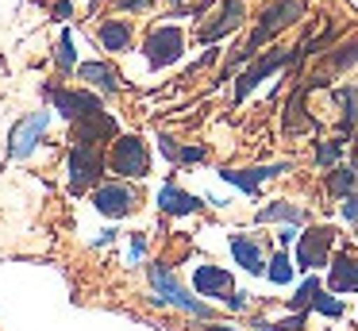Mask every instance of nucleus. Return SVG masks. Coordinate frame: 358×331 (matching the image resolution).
<instances>
[{
  "mask_svg": "<svg viewBox=\"0 0 358 331\" xmlns=\"http://www.w3.org/2000/svg\"><path fill=\"white\" fill-rule=\"evenodd\" d=\"M301 15H304V4H301V0H278L273 8H266V12H262V23L255 27L250 43L239 50V58H235V62H247L250 54L258 50V46H262V43H270V38L278 35V31H285L289 23H296Z\"/></svg>",
  "mask_w": 358,
  "mask_h": 331,
  "instance_id": "nucleus-1",
  "label": "nucleus"
},
{
  "mask_svg": "<svg viewBox=\"0 0 358 331\" xmlns=\"http://www.w3.org/2000/svg\"><path fill=\"white\" fill-rule=\"evenodd\" d=\"M147 62H150V69H162V66H170V62H178L181 58V50H185V35H181L178 27H155L147 35Z\"/></svg>",
  "mask_w": 358,
  "mask_h": 331,
  "instance_id": "nucleus-2",
  "label": "nucleus"
},
{
  "mask_svg": "<svg viewBox=\"0 0 358 331\" xmlns=\"http://www.w3.org/2000/svg\"><path fill=\"white\" fill-rule=\"evenodd\" d=\"M104 162H101V150H96V143H78L70 150V189L73 192H85L89 185L101 177Z\"/></svg>",
  "mask_w": 358,
  "mask_h": 331,
  "instance_id": "nucleus-3",
  "label": "nucleus"
},
{
  "mask_svg": "<svg viewBox=\"0 0 358 331\" xmlns=\"http://www.w3.org/2000/svg\"><path fill=\"white\" fill-rule=\"evenodd\" d=\"M112 169L120 177H143L147 174V146L135 135H120L112 146Z\"/></svg>",
  "mask_w": 358,
  "mask_h": 331,
  "instance_id": "nucleus-4",
  "label": "nucleus"
},
{
  "mask_svg": "<svg viewBox=\"0 0 358 331\" xmlns=\"http://www.w3.org/2000/svg\"><path fill=\"white\" fill-rule=\"evenodd\" d=\"M150 285H155V289L162 293V297L170 300V304L185 308V312H193V316H208V308H204L201 300H193V297H189V293L178 285V277H173L166 266H150Z\"/></svg>",
  "mask_w": 358,
  "mask_h": 331,
  "instance_id": "nucleus-5",
  "label": "nucleus"
},
{
  "mask_svg": "<svg viewBox=\"0 0 358 331\" xmlns=\"http://www.w3.org/2000/svg\"><path fill=\"white\" fill-rule=\"evenodd\" d=\"M331 239H335L331 227H312V231H304V235H301V246H296V262H301V269L324 266Z\"/></svg>",
  "mask_w": 358,
  "mask_h": 331,
  "instance_id": "nucleus-6",
  "label": "nucleus"
},
{
  "mask_svg": "<svg viewBox=\"0 0 358 331\" xmlns=\"http://www.w3.org/2000/svg\"><path fill=\"white\" fill-rule=\"evenodd\" d=\"M47 123H50L47 112H35V115H27V120H20L16 131H12V158H27V154L35 150V143L43 139Z\"/></svg>",
  "mask_w": 358,
  "mask_h": 331,
  "instance_id": "nucleus-7",
  "label": "nucleus"
},
{
  "mask_svg": "<svg viewBox=\"0 0 358 331\" xmlns=\"http://www.w3.org/2000/svg\"><path fill=\"white\" fill-rule=\"evenodd\" d=\"M50 97H55L58 112L66 115V120H85V115L101 112V100L93 97V92H70V89H47Z\"/></svg>",
  "mask_w": 358,
  "mask_h": 331,
  "instance_id": "nucleus-8",
  "label": "nucleus"
},
{
  "mask_svg": "<svg viewBox=\"0 0 358 331\" xmlns=\"http://www.w3.org/2000/svg\"><path fill=\"white\" fill-rule=\"evenodd\" d=\"M285 169H289L285 162H278V166H258V169H224V181L239 185L243 192H250V197H255L258 185L270 181V177H278V174H285Z\"/></svg>",
  "mask_w": 358,
  "mask_h": 331,
  "instance_id": "nucleus-9",
  "label": "nucleus"
},
{
  "mask_svg": "<svg viewBox=\"0 0 358 331\" xmlns=\"http://www.w3.org/2000/svg\"><path fill=\"white\" fill-rule=\"evenodd\" d=\"M289 62H293V54H289V50H281V54H270V58H262L255 69H247V73L239 77V85H235V100H243V97H247V92L255 89L258 81H262V77H270L273 69L289 66Z\"/></svg>",
  "mask_w": 358,
  "mask_h": 331,
  "instance_id": "nucleus-10",
  "label": "nucleus"
},
{
  "mask_svg": "<svg viewBox=\"0 0 358 331\" xmlns=\"http://www.w3.org/2000/svg\"><path fill=\"white\" fill-rule=\"evenodd\" d=\"M93 204L101 208L104 216H127V212H131V189H124L120 181L101 185V189H96V197H93Z\"/></svg>",
  "mask_w": 358,
  "mask_h": 331,
  "instance_id": "nucleus-11",
  "label": "nucleus"
},
{
  "mask_svg": "<svg viewBox=\"0 0 358 331\" xmlns=\"http://www.w3.org/2000/svg\"><path fill=\"white\" fill-rule=\"evenodd\" d=\"M193 285L201 297H224V293H231V274L220 266H196Z\"/></svg>",
  "mask_w": 358,
  "mask_h": 331,
  "instance_id": "nucleus-12",
  "label": "nucleus"
},
{
  "mask_svg": "<svg viewBox=\"0 0 358 331\" xmlns=\"http://www.w3.org/2000/svg\"><path fill=\"white\" fill-rule=\"evenodd\" d=\"M243 12H247V8H243V0H224V12H220V23L204 27V31H201V38H204V43H216V38H224L227 31H235V27L243 23Z\"/></svg>",
  "mask_w": 358,
  "mask_h": 331,
  "instance_id": "nucleus-13",
  "label": "nucleus"
},
{
  "mask_svg": "<svg viewBox=\"0 0 358 331\" xmlns=\"http://www.w3.org/2000/svg\"><path fill=\"white\" fill-rule=\"evenodd\" d=\"M158 204H162V212H170V216H189V212H196V208H201V200L189 197V192H181L178 185H162Z\"/></svg>",
  "mask_w": 358,
  "mask_h": 331,
  "instance_id": "nucleus-14",
  "label": "nucleus"
},
{
  "mask_svg": "<svg viewBox=\"0 0 358 331\" xmlns=\"http://www.w3.org/2000/svg\"><path fill=\"white\" fill-rule=\"evenodd\" d=\"M231 254L247 274H262L266 269V258H262V251H258V243H250V239H243V235L231 239Z\"/></svg>",
  "mask_w": 358,
  "mask_h": 331,
  "instance_id": "nucleus-15",
  "label": "nucleus"
},
{
  "mask_svg": "<svg viewBox=\"0 0 358 331\" xmlns=\"http://www.w3.org/2000/svg\"><path fill=\"white\" fill-rule=\"evenodd\" d=\"M331 289L335 293H358V262L339 254L331 266Z\"/></svg>",
  "mask_w": 358,
  "mask_h": 331,
  "instance_id": "nucleus-16",
  "label": "nucleus"
},
{
  "mask_svg": "<svg viewBox=\"0 0 358 331\" xmlns=\"http://www.w3.org/2000/svg\"><path fill=\"white\" fill-rule=\"evenodd\" d=\"M78 73L85 77L89 85H96V89H104V92H116V89H120V77H116V69H112V66H104V62H85V66H78Z\"/></svg>",
  "mask_w": 358,
  "mask_h": 331,
  "instance_id": "nucleus-17",
  "label": "nucleus"
},
{
  "mask_svg": "<svg viewBox=\"0 0 358 331\" xmlns=\"http://www.w3.org/2000/svg\"><path fill=\"white\" fill-rule=\"evenodd\" d=\"M101 43H104V50H127V43H131V27L127 23H120V20H108L101 27Z\"/></svg>",
  "mask_w": 358,
  "mask_h": 331,
  "instance_id": "nucleus-18",
  "label": "nucleus"
},
{
  "mask_svg": "<svg viewBox=\"0 0 358 331\" xmlns=\"http://www.w3.org/2000/svg\"><path fill=\"white\" fill-rule=\"evenodd\" d=\"M258 220H262V223H270V220L301 223L304 216H301V208H293V204H270V208H262V212H258Z\"/></svg>",
  "mask_w": 358,
  "mask_h": 331,
  "instance_id": "nucleus-19",
  "label": "nucleus"
},
{
  "mask_svg": "<svg viewBox=\"0 0 358 331\" xmlns=\"http://www.w3.org/2000/svg\"><path fill=\"white\" fill-rule=\"evenodd\" d=\"M355 181H358V174H355V169H335V174H331V181H327V189H331L335 197H347V192L355 189Z\"/></svg>",
  "mask_w": 358,
  "mask_h": 331,
  "instance_id": "nucleus-20",
  "label": "nucleus"
},
{
  "mask_svg": "<svg viewBox=\"0 0 358 331\" xmlns=\"http://www.w3.org/2000/svg\"><path fill=\"white\" fill-rule=\"evenodd\" d=\"M266 274H270V281H273V285H285L289 277H293V266H289V254H273V262H270V269H266Z\"/></svg>",
  "mask_w": 358,
  "mask_h": 331,
  "instance_id": "nucleus-21",
  "label": "nucleus"
},
{
  "mask_svg": "<svg viewBox=\"0 0 358 331\" xmlns=\"http://www.w3.org/2000/svg\"><path fill=\"white\" fill-rule=\"evenodd\" d=\"M162 150L170 154L173 162H201V158H204V150H201V146H189V150H178V146H173V139H162Z\"/></svg>",
  "mask_w": 358,
  "mask_h": 331,
  "instance_id": "nucleus-22",
  "label": "nucleus"
},
{
  "mask_svg": "<svg viewBox=\"0 0 358 331\" xmlns=\"http://www.w3.org/2000/svg\"><path fill=\"white\" fill-rule=\"evenodd\" d=\"M316 293H320V281H316V277H308V281L301 285V293H296V297H293V304H296V308H308Z\"/></svg>",
  "mask_w": 358,
  "mask_h": 331,
  "instance_id": "nucleus-23",
  "label": "nucleus"
},
{
  "mask_svg": "<svg viewBox=\"0 0 358 331\" xmlns=\"http://www.w3.org/2000/svg\"><path fill=\"white\" fill-rule=\"evenodd\" d=\"M339 154H343V143H320L316 162L320 166H331V162H339Z\"/></svg>",
  "mask_w": 358,
  "mask_h": 331,
  "instance_id": "nucleus-24",
  "label": "nucleus"
},
{
  "mask_svg": "<svg viewBox=\"0 0 358 331\" xmlns=\"http://www.w3.org/2000/svg\"><path fill=\"white\" fill-rule=\"evenodd\" d=\"M58 66H62V69H73V38H70V31H66L62 43H58Z\"/></svg>",
  "mask_w": 358,
  "mask_h": 331,
  "instance_id": "nucleus-25",
  "label": "nucleus"
},
{
  "mask_svg": "<svg viewBox=\"0 0 358 331\" xmlns=\"http://www.w3.org/2000/svg\"><path fill=\"white\" fill-rule=\"evenodd\" d=\"M312 304H316L324 316H339V312H343V304H339V300H327L324 293H316V297H312Z\"/></svg>",
  "mask_w": 358,
  "mask_h": 331,
  "instance_id": "nucleus-26",
  "label": "nucleus"
},
{
  "mask_svg": "<svg viewBox=\"0 0 358 331\" xmlns=\"http://www.w3.org/2000/svg\"><path fill=\"white\" fill-rule=\"evenodd\" d=\"M343 216H347L350 223L358 220V197H350V192H347V197H343Z\"/></svg>",
  "mask_w": 358,
  "mask_h": 331,
  "instance_id": "nucleus-27",
  "label": "nucleus"
},
{
  "mask_svg": "<svg viewBox=\"0 0 358 331\" xmlns=\"http://www.w3.org/2000/svg\"><path fill=\"white\" fill-rule=\"evenodd\" d=\"M147 4V0H120V8H124V12H135V8H143Z\"/></svg>",
  "mask_w": 358,
  "mask_h": 331,
  "instance_id": "nucleus-28",
  "label": "nucleus"
},
{
  "mask_svg": "<svg viewBox=\"0 0 358 331\" xmlns=\"http://www.w3.org/2000/svg\"><path fill=\"white\" fill-rule=\"evenodd\" d=\"M212 331H227V328H212Z\"/></svg>",
  "mask_w": 358,
  "mask_h": 331,
  "instance_id": "nucleus-29",
  "label": "nucleus"
},
{
  "mask_svg": "<svg viewBox=\"0 0 358 331\" xmlns=\"http://www.w3.org/2000/svg\"><path fill=\"white\" fill-rule=\"evenodd\" d=\"M178 4H181V0H178Z\"/></svg>",
  "mask_w": 358,
  "mask_h": 331,
  "instance_id": "nucleus-30",
  "label": "nucleus"
}]
</instances>
